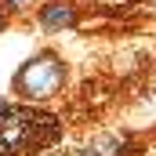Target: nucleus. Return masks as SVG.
<instances>
[{"label":"nucleus","mask_w":156,"mask_h":156,"mask_svg":"<svg viewBox=\"0 0 156 156\" xmlns=\"http://www.w3.org/2000/svg\"><path fill=\"white\" fill-rule=\"evenodd\" d=\"M66 83V69H62V62L55 58V55H37V58H29L22 69H18V76H15V91L22 94V98H51L58 87Z\"/></svg>","instance_id":"obj_1"},{"label":"nucleus","mask_w":156,"mask_h":156,"mask_svg":"<svg viewBox=\"0 0 156 156\" xmlns=\"http://www.w3.org/2000/svg\"><path fill=\"white\" fill-rule=\"evenodd\" d=\"M40 22H44V29L73 26V22H76V7H73V4H62V0H55V4H47V7L40 11Z\"/></svg>","instance_id":"obj_2"},{"label":"nucleus","mask_w":156,"mask_h":156,"mask_svg":"<svg viewBox=\"0 0 156 156\" xmlns=\"http://www.w3.org/2000/svg\"><path fill=\"white\" fill-rule=\"evenodd\" d=\"M33 4H37V0H7L11 11H26V7H33Z\"/></svg>","instance_id":"obj_3"},{"label":"nucleus","mask_w":156,"mask_h":156,"mask_svg":"<svg viewBox=\"0 0 156 156\" xmlns=\"http://www.w3.org/2000/svg\"><path fill=\"white\" fill-rule=\"evenodd\" d=\"M7 113H11V105H7V102L0 98V116H7Z\"/></svg>","instance_id":"obj_4"}]
</instances>
